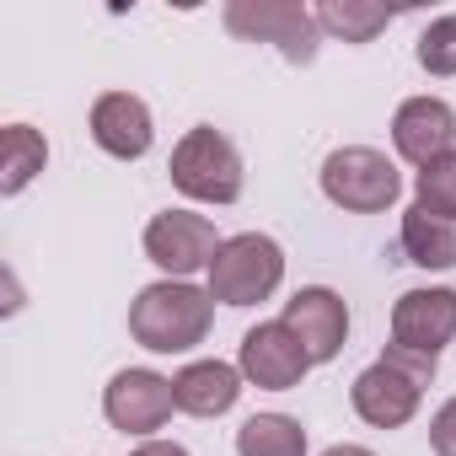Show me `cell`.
<instances>
[{
	"label": "cell",
	"mask_w": 456,
	"mask_h": 456,
	"mask_svg": "<svg viewBox=\"0 0 456 456\" xmlns=\"http://www.w3.org/2000/svg\"><path fill=\"white\" fill-rule=\"evenodd\" d=\"M215 322V296L188 285V280H156L134 296L129 306V333L151 354H188L209 338Z\"/></svg>",
	"instance_id": "1"
},
{
	"label": "cell",
	"mask_w": 456,
	"mask_h": 456,
	"mask_svg": "<svg viewBox=\"0 0 456 456\" xmlns=\"http://www.w3.org/2000/svg\"><path fill=\"white\" fill-rule=\"evenodd\" d=\"M435 381V360L429 354H408V349H387L376 365H365L349 387V403L354 413L370 424V429H403L419 403H424V387Z\"/></svg>",
	"instance_id": "2"
},
{
	"label": "cell",
	"mask_w": 456,
	"mask_h": 456,
	"mask_svg": "<svg viewBox=\"0 0 456 456\" xmlns=\"http://www.w3.org/2000/svg\"><path fill=\"white\" fill-rule=\"evenodd\" d=\"M280 280H285V248L264 232L225 237L209 264V296L220 306H258L280 290Z\"/></svg>",
	"instance_id": "3"
},
{
	"label": "cell",
	"mask_w": 456,
	"mask_h": 456,
	"mask_svg": "<svg viewBox=\"0 0 456 456\" xmlns=\"http://www.w3.org/2000/svg\"><path fill=\"white\" fill-rule=\"evenodd\" d=\"M172 183L177 193L199 199V204H237L242 199V151L225 140L215 124H199L177 140L172 151Z\"/></svg>",
	"instance_id": "4"
},
{
	"label": "cell",
	"mask_w": 456,
	"mask_h": 456,
	"mask_svg": "<svg viewBox=\"0 0 456 456\" xmlns=\"http://www.w3.org/2000/svg\"><path fill=\"white\" fill-rule=\"evenodd\" d=\"M225 33L248 38V44H274L290 65H312L317 60V12L301 6V0H225L220 12Z\"/></svg>",
	"instance_id": "5"
},
{
	"label": "cell",
	"mask_w": 456,
	"mask_h": 456,
	"mask_svg": "<svg viewBox=\"0 0 456 456\" xmlns=\"http://www.w3.org/2000/svg\"><path fill=\"white\" fill-rule=\"evenodd\" d=\"M322 193H328L338 209H349V215H381L387 204H397L403 177H397V167L387 161V151L338 145V151L322 161Z\"/></svg>",
	"instance_id": "6"
},
{
	"label": "cell",
	"mask_w": 456,
	"mask_h": 456,
	"mask_svg": "<svg viewBox=\"0 0 456 456\" xmlns=\"http://www.w3.org/2000/svg\"><path fill=\"white\" fill-rule=\"evenodd\" d=\"M220 253V237H215V220L209 215H193V209H161L151 215L145 225V258L156 269H167L172 280H188V274H209Z\"/></svg>",
	"instance_id": "7"
},
{
	"label": "cell",
	"mask_w": 456,
	"mask_h": 456,
	"mask_svg": "<svg viewBox=\"0 0 456 456\" xmlns=\"http://www.w3.org/2000/svg\"><path fill=\"white\" fill-rule=\"evenodd\" d=\"M456 338V290L429 285V290H403L392 306V344L408 354L440 360V349Z\"/></svg>",
	"instance_id": "8"
},
{
	"label": "cell",
	"mask_w": 456,
	"mask_h": 456,
	"mask_svg": "<svg viewBox=\"0 0 456 456\" xmlns=\"http://www.w3.org/2000/svg\"><path fill=\"white\" fill-rule=\"evenodd\" d=\"M237 370H242L253 387H264V392H290V387H301V376L312 370V354L301 349V338H296L285 322H258V328H248V338H242Z\"/></svg>",
	"instance_id": "9"
},
{
	"label": "cell",
	"mask_w": 456,
	"mask_h": 456,
	"mask_svg": "<svg viewBox=\"0 0 456 456\" xmlns=\"http://www.w3.org/2000/svg\"><path fill=\"white\" fill-rule=\"evenodd\" d=\"M172 408H177V397H172V381L167 376H156V370H118L113 381H108V392H102V413H108V424L113 429H124V435H156L167 419H172Z\"/></svg>",
	"instance_id": "10"
},
{
	"label": "cell",
	"mask_w": 456,
	"mask_h": 456,
	"mask_svg": "<svg viewBox=\"0 0 456 456\" xmlns=\"http://www.w3.org/2000/svg\"><path fill=\"white\" fill-rule=\"evenodd\" d=\"M280 322L301 338V349L312 354V365L338 360V349H344V338H349V306H344V296L328 290V285L296 290V296L285 301V317H280Z\"/></svg>",
	"instance_id": "11"
},
{
	"label": "cell",
	"mask_w": 456,
	"mask_h": 456,
	"mask_svg": "<svg viewBox=\"0 0 456 456\" xmlns=\"http://www.w3.org/2000/svg\"><path fill=\"white\" fill-rule=\"evenodd\" d=\"M392 145L413 167H429V161L451 156L456 151V113H451V102H440V97H408L397 108V118H392Z\"/></svg>",
	"instance_id": "12"
},
{
	"label": "cell",
	"mask_w": 456,
	"mask_h": 456,
	"mask_svg": "<svg viewBox=\"0 0 456 456\" xmlns=\"http://www.w3.org/2000/svg\"><path fill=\"white\" fill-rule=\"evenodd\" d=\"M92 140L118 156V161H140L156 140V124H151V108L134 97V92H102L92 102Z\"/></svg>",
	"instance_id": "13"
},
{
	"label": "cell",
	"mask_w": 456,
	"mask_h": 456,
	"mask_svg": "<svg viewBox=\"0 0 456 456\" xmlns=\"http://www.w3.org/2000/svg\"><path fill=\"white\" fill-rule=\"evenodd\" d=\"M242 370L237 365H225V360H193L172 376V397L183 413L193 419H220V413H232L237 397H242Z\"/></svg>",
	"instance_id": "14"
},
{
	"label": "cell",
	"mask_w": 456,
	"mask_h": 456,
	"mask_svg": "<svg viewBox=\"0 0 456 456\" xmlns=\"http://www.w3.org/2000/svg\"><path fill=\"white\" fill-rule=\"evenodd\" d=\"M403 258L419 269H456V220L413 204L403 215Z\"/></svg>",
	"instance_id": "15"
},
{
	"label": "cell",
	"mask_w": 456,
	"mask_h": 456,
	"mask_svg": "<svg viewBox=\"0 0 456 456\" xmlns=\"http://www.w3.org/2000/svg\"><path fill=\"white\" fill-rule=\"evenodd\" d=\"M237 456H306V429L290 413H253L237 429Z\"/></svg>",
	"instance_id": "16"
},
{
	"label": "cell",
	"mask_w": 456,
	"mask_h": 456,
	"mask_svg": "<svg viewBox=\"0 0 456 456\" xmlns=\"http://www.w3.org/2000/svg\"><path fill=\"white\" fill-rule=\"evenodd\" d=\"M49 161V145L38 129L28 124H6V134H0V193H22Z\"/></svg>",
	"instance_id": "17"
},
{
	"label": "cell",
	"mask_w": 456,
	"mask_h": 456,
	"mask_svg": "<svg viewBox=\"0 0 456 456\" xmlns=\"http://www.w3.org/2000/svg\"><path fill=\"white\" fill-rule=\"evenodd\" d=\"M387 22H392V12L387 6H365V0H322L317 6V28L338 33L344 44H370Z\"/></svg>",
	"instance_id": "18"
},
{
	"label": "cell",
	"mask_w": 456,
	"mask_h": 456,
	"mask_svg": "<svg viewBox=\"0 0 456 456\" xmlns=\"http://www.w3.org/2000/svg\"><path fill=\"white\" fill-rule=\"evenodd\" d=\"M413 193H419L413 204H424L429 215L456 220V151H451V156H440V161H429V167H419Z\"/></svg>",
	"instance_id": "19"
},
{
	"label": "cell",
	"mask_w": 456,
	"mask_h": 456,
	"mask_svg": "<svg viewBox=\"0 0 456 456\" xmlns=\"http://www.w3.org/2000/svg\"><path fill=\"white\" fill-rule=\"evenodd\" d=\"M419 65L429 76H456V12L451 17H435L424 33H419Z\"/></svg>",
	"instance_id": "20"
},
{
	"label": "cell",
	"mask_w": 456,
	"mask_h": 456,
	"mask_svg": "<svg viewBox=\"0 0 456 456\" xmlns=\"http://www.w3.org/2000/svg\"><path fill=\"white\" fill-rule=\"evenodd\" d=\"M429 445H435V456H456V397L440 403V413L429 419Z\"/></svg>",
	"instance_id": "21"
},
{
	"label": "cell",
	"mask_w": 456,
	"mask_h": 456,
	"mask_svg": "<svg viewBox=\"0 0 456 456\" xmlns=\"http://www.w3.org/2000/svg\"><path fill=\"white\" fill-rule=\"evenodd\" d=\"M134 456H188L177 440H145V445H134Z\"/></svg>",
	"instance_id": "22"
},
{
	"label": "cell",
	"mask_w": 456,
	"mask_h": 456,
	"mask_svg": "<svg viewBox=\"0 0 456 456\" xmlns=\"http://www.w3.org/2000/svg\"><path fill=\"white\" fill-rule=\"evenodd\" d=\"M322 456H376V451H365V445H328Z\"/></svg>",
	"instance_id": "23"
}]
</instances>
